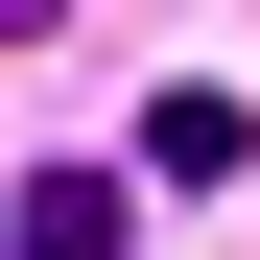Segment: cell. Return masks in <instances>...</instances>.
Returning a JSON list of instances; mask_svg holds the SVG:
<instances>
[{
  "mask_svg": "<svg viewBox=\"0 0 260 260\" xmlns=\"http://www.w3.org/2000/svg\"><path fill=\"white\" fill-rule=\"evenodd\" d=\"M237 166H260V95L237 71H166L142 95V189H237Z\"/></svg>",
  "mask_w": 260,
  "mask_h": 260,
  "instance_id": "cell-1",
  "label": "cell"
},
{
  "mask_svg": "<svg viewBox=\"0 0 260 260\" xmlns=\"http://www.w3.org/2000/svg\"><path fill=\"white\" fill-rule=\"evenodd\" d=\"M118 237H142L118 166H24V189H0V260H118Z\"/></svg>",
  "mask_w": 260,
  "mask_h": 260,
  "instance_id": "cell-2",
  "label": "cell"
},
{
  "mask_svg": "<svg viewBox=\"0 0 260 260\" xmlns=\"http://www.w3.org/2000/svg\"><path fill=\"white\" fill-rule=\"evenodd\" d=\"M0 24H48V0H0Z\"/></svg>",
  "mask_w": 260,
  "mask_h": 260,
  "instance_id": "cell-3",
  "label": "cell"
}]
</instances>
